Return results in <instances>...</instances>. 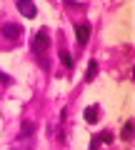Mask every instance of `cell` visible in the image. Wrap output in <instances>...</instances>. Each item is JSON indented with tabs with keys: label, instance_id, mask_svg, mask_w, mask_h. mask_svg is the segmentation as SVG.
<instances>
[{
	"label": "cell",
	"instance_id": "obj_11",
	"mask_svg": "<svg viewBox=\"0 0 135 150\" xmlns=\"http://www.w3.org/2000/svg\"><path fill=\"white\" fill-rule=\"evenodd\" d=\"M0 83H5V85H8V83H10V75H5V73H0Z\"/></svg>",
	"mask_w": 135,
	"mask_h": 150
},
{
	"label": "cell",
	"instance_id": "obj_9",
	"mask_svg": "<svg viewBox=\"0 0 135 150\" xmlns=\"http://www.w3.org/2000/svg\"><path fill=\"white\" fill-rule=\"evenodd\" d=\"M120 138H123V140H133V120H128V123H125V128H123V133H120Z\"/></svg>",
	"mask_w": 135,
	"mask_h": 150
},
{
	"label": "cell",
	"instance_id": "obj_3",
	"mask_svg": "<svg viewBox=\"0 0 135 150\" xmlns=\"http://www.w3.org/2000/svg\"><path fill=\"white\" fill-rule=\"evenodd\" d=\"M18 10H20L25 18H35V15H38V10H35V3H33V0H18Z\"/></svg>",
	"mask_w": 135,
	"mask_h": 150
},
{
	"label": "cell",
	"instance_id": "obj_6",
	"mask_svg": "<svg viewBox=\"0 0 135 150\" xmlns=\"http://www.w3.org/2000/svg\"><path fill=\"white\" fill-rule=\"evenodd\" d=\"M85 123H90V125H95L98 123V118H100V112H98V105H90V108H85Z\"/></svg>",
	"mask_w": 135,
	"mask_h": 150
},
{
	"label": "cell",
	"instance_id": "obj_4",
	"mask_svg": "<svg viewBox=\"0 0 135 150\" xmlns=\"http://www.w3.org/2000/svg\"><path fill=\"white\" fill-rule=\"evenodd\" d=\"M75 35H78V43L80 45H88V40H90V25H88V23L75 25Z\"/></svg>",
	"mask_w": 135,
	"mask_h": 150
},
{
	"label": "cell",
	"instance_id": "obj_5",
	"mask_svg": "<svg viewBox=\"0 0 135 150\" xmlns=\"http://www.w3.org/2000/svg\"><path fill=\"white\" fill-rule=\"evenodd\" d=\"M110 140H113V135H110V133H100V135H95V138L90 140V150H98V148H100L103 143L108 145Z\"/></svg>",
	"mask_w": 135,
	"mask_h": 150
},
{
	"label": "cell",
	"instance_id": "obj_2",
	"mask_svg": "<svg viewBox=\"0 0 135 150\" xmlns=\"http://www.w3.org/2000/svg\"><path fill=\"white\" fill-rule=\"evenodd\" d=\"M0 33H3V38H8V40H18V38L23 35V28L18 25V23H5V25L0 28Z\"/></svg>",
	"mask_w": 135,
	"mask_h": 150
},
{
	"label": "cell",
	"instance_id": "obj_1",
	"mask_svg": "<svg viewBox=\"0 0 135 150\" xmlns=\"http://www.w3.org/2000/svg\"><path fill=\"white\" fill-rule=\"evenodd\" d=\"M48 45H50V35H48V30H38L35 33V38H33V53L35 55H43L45 50H48Z\"/></svg>",
	"mask_w": 135,
	"mask_h": 150
},
{
	"label": "cell",
	"instance_id": "obj_8",
	"mask_svg": "<svg viewBox=\"0 0 135 150\" xmlns=\"http://www.w3.org/2000/svg\"><path fill=\"white\" fill-rule=\"evenodd\" d=\"M33 133H35V123H33V120H25L20 135H23V138H33Z\"/></svg>",
	"mask_w": 135,
	"mask_h": 150
},
{
	"label": "cell",
	"instance_id": "obj_10",
	"mask_svg": "<svg viewBox=\"0 0 135 150\" xmlns=\"http://www.w3.org/2000/svg\"><path fill=\"white\" fill-rule=\"evenodd\" d=\"M60 60H63V63L68 65V68H73V58H70V53H68V50H65V48L60 50Z\"/></svg>",
	"mask_w": 135,
	"mask_h": 150
},
{
	"label": "cell",
	"instance_id": "obj_7",
	"mask_svg": "<svg viewBox=\"0 0 135 150\" xmlns=\"http://www.w3.org/2000/svg\"><path fill=\"white\" fill-rule=\"evenodd\" d=\"M95 75H98V60H90L88 63V73H85V80H95Z\"/></svg>",
	"mask_w": 135,
	"mask_h": 150
}]
</instances>
